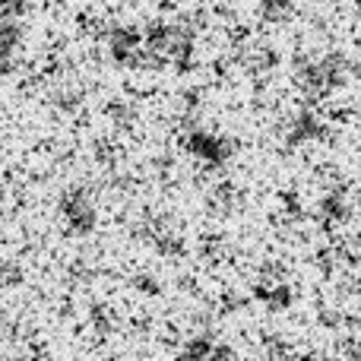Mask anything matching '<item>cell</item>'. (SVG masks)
Returning a JSON list of instances; mask_svg holds the SVG:
<instances>
[{
	"instance_id": "4",
	"label": "cell",
	"mask_w": 361,
	"mask_h": 361,
	"mask_svg": "<svg viewBox=\"0 0 361 361\" xmlns=\"http://www.w3.org/2000/svg\"><path fill=\"white\" fill-rule=\"evenodd\" d=\"M105 42L118 61H146V38L143 25L133 23H111L105 29Z\"/></svg>"
},
{
	"instance_id": "10",
	"label": "cell",
	"mask_w": 361,
	"mask_h": 361,
	"mask_svg": "<svg viewBox=\"0 0 361 361\" xmlns=\"http://www.w3.org/2000/svg\"><path fill=\"white\" fill-rule=\"evenodd\" d=\"M146 235H149V241L156 244L159 250H165V254H171V250H178V247H180L178 231L171 228L169 222H162V219H152V222L146 225Z\"/></svg>"
},
{
	"instance_id": "1",
	"label": "cell",
	"mask_w": 361,
	"mask_h": 361,
	"mask_svg": "<svg viewBox=\"0 0 361 361\" xmlns=\"http://www.w3.org/2000/svg\"><path fill=\"white\" fill-rule=\"evenodd\" d=\"M355 67V63L345 57V51L330 48L320 51V54H305L295 61V82L301 86V92L307 95L311 102L330 95L339 82L345 80V73Z\"/></svg>"
},
{
	"instance_id": "9",
	"label": "cell",
	"mask_w": 361,
	"mask_h": 361,
	"mask_svg": "<svg viewBox=\"0 0 361 361\" xmlns=\"http://www.w3.org/2000/svg\"><path fill=\"white\" fill-rule=\"evenodd\" d=\"M216 339L209 333H197L193 339H187L184 349L178 352L175 361H212V352H216Z\"/></svg>"
},
{
	"instance_id": "8",
	"label": "cell",
	"mask_w": 361,
	"mask_h": 361,
	"mask_svg": "<svg viewBox=\"0 0 361 361\" xmlns=\"http://www.w3.org/2000/svg\"><path fill=\"white\" fill-rule=\"evenodd\" d=\"M320 216H324V222H330V225L345 222V219L352 216L349 187H345L343 180H336V184H330V190L324 193V200H320Z\"/></svg>"
},
{
	"instance_id": "7",
	"label": "cell",
	"mask_w": 361,
	"mask_h": 361,
	"mask_svg": "<svg viewBox=\"0 0 361 361\" xmlns=\"http://www.w3.org/2000/svg\"><path fill=\"white\" fill-rule=\"evenodd\" d=\"M19 42H23V29L16 19V6H4L0 10V67L4 70H10Z\"/></svg>"
},
{
	"instance_id": "6",
	"label": "cell",
	"mask_w": 361,
	"mask_h": 361,
	"mask_svg": "<svg viewBox=\"0 0 361 361\" xmlns=\"http://www.w3.org/2000/svg\"><path fill=\"white\" fill-rule=\"evenodd\" d=\"M254 295L260 301H267L269 307H286L292 301V282L286 279V273L279 267H263L254 282Z\"/></svg>"
},
{
	"instance_id": "11",
	"label": "cell",
	"mask_w": 361,
	"mask_h": 361,
	"mask_svg": "<svg viewBox=\"0 0 361 361\" xmlns=\"http://www.w3.org/2000/svg\"><path fill=\"white\" fill-rule=\"evenodd\" d=\"M358 63H361V51H358Z\"/></svg>"
},
{
	"instance_id": "3",
	"label": "cell",
	"mask_w": 361,
	"mask_h": 361,
	"mask_svg": "<svg viewBox=\"0 0 361 361\" xmlns=\"http://www.w3.org/2000/svg\"><path fill=\"white\" fill-rule=\"evenodd\" d=\"M61 216L73 231L86 235V231H92L95 222H99V206H95L92 193L82 184H70L67 190L61 193Z\"/></svg>"
},
{
	"instance_id": "2",
	"label": "cell",
	"mask_w": 361,
	"mask_h": 361,
	"mask_svg": "<svg viewBox=\"0 0 361 361\" xmlns=\"http://www.w3.org/2000/svg\"><path fill=\"white\" fill-rule=\"evenodd\" d=\"M180 146H184L197 162H203L206 169H222V165L231 159L228 140H225L222 133L203 127V124H187L184 133H180Z\"/></svg>"
},
{
	"instance_id": "5",
	"label": "cell",
	"mask_w": 361,
	"mask_h": 361,
	"mask_svg": "<svg viewBox=\"0 0 361 361\" xmlns=\"http://www.w3.org/2000/svg\"><path fill=\"white\" fill-rule=\"evenodd\" d=\"M326 133L324 121H320L317 108L314 105H305L292 114V118L282 124V140L288 146H301V143H311V140H320Z\"/></svg>"
}]
</instances>
